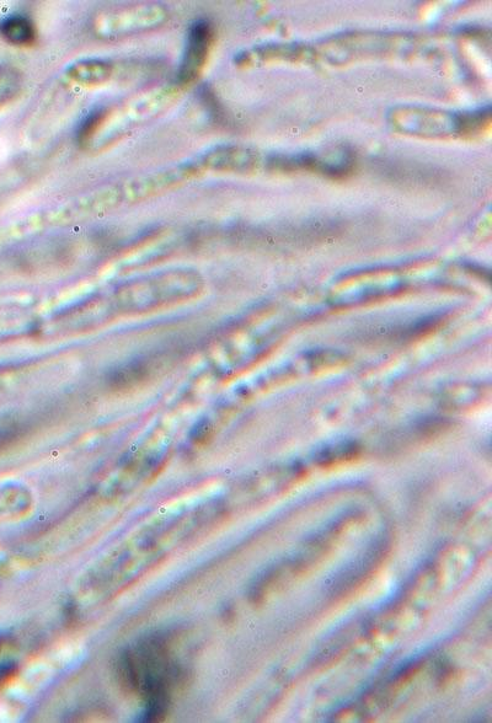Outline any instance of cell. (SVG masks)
<instances>
[{
  "instance_id": "obj_1",
  "label": "cell",
  "mask_w": 492,
  "mask_h": 723,
  "mask_svg": "<svg viewBox=\"0 0 492 723\" xmlns=\"http://www.w3.org/2000/svg\"><path fill=\"white\" fill-rule=\"evenodd\" d=\"M117 674L123 688L142 696L143 722H159L168 714L171 694L185 671L175 660L168 637L153 635L122 653Z\"/></svg>"
},
{
  "instance_id": "obj_2",
  "label": "cell",
  "mask_w": 492,
  "mask_h": 723,
  "mask_svg": "<svg viewBox=\"0 0 492 723\" xmlns=\"http://www.w3.org/2000/svg\"><path fill=\"white\" fill-rule=\"evenodd\" d=\"M202 288L194 271L174 270L155 273L123 285L114 294V304L123 313H146L165 305L185 302Z\"/></svg>"
},
{
  "instance_id": "obj_3",
  "label": "cell",
  "mask_w": 492,
  "mask_h": 723,
  "mask_svg": "<svg viewBox=\"0 0 492 723\" xmlns=\"http://www.w3.org/2000/svg\"><path fill=\"white\" fill-rule=\"evenodd\" d=\"M168 20L167 9L158 4H142L96 16L94 29L101 37H123L153 30Z\"/></svg>"
},
{
  "instance_id": "obj_4",
  "label": "cell",
  "mask_w": 492,
  "mask_h": 723,
  "mask_svg": "<svg viewBox=\"0 0 492 723\" xmlns=\"http://www.w3.org/2000/svg\"><path fill=\"white\" fill-rule=\"evenodd\" d=\"M202 173L200 164H183L152 175L143 176L123 190V198L131 202L147 200L153 196L165 194L170 190L184 185Z\"/></svg>"
},
{
  "instance_id": "obj_5",
  "label": "cell",
  "mask_w": 492,
  "mask_h": 723,
  "mask_svg": "<svg viewBox=\"0 0 492 723\" xmlns=\"http://www.w3.org/2000/svg\"><path fill=\"white\" fill-rule=\"evenodd\" d=\"M212 42V26L205 20L196 21L187 37L184 58L178 73L179 87H187L200 78L210 56Z\"/></svg>"
},
{
  "instance_id": "obj_6",
  "label": "cell",
  "mask_w": 492,
  "mask_h": 723,
  "mask_svg": "<svg viewBox=\"0 0 492 723\" xmlns=\"http://www.w3.org/2000/svg\"><path fill=\"white\" fill-rule=\"evenodd\" d=\"M122 198L123 191L119 187H109V189L96 191L92 195L80 197L73 203L58 208L53 217L60 219V221H77L79 218L110 210V208L119 205Z\"/></svg>"
},
{
  "instance_id": "obj_7",
  "label": "cell",
  "mask_w": 492,
  "mask_h": 723,
  "mask_svg": "<svg viewBox=\"0 0 492 723\" xmlns=\"http://www.w3.org/2000/svg\"><path fill=\"white\" fill-rule=\"evenodd\" d=\"M114 73L112 64L100 60L80 61L68 68L66 76L72 83L82 87H96L111 78Z\"/></svg>"
},
{
  "instance_id": "obj_8",
  "label": "cell",
  "mask_w": 492,
  "mask_h": 723,
  "mask_svg": "<svg viewBox=\"0 0 492 723\" xmlns=\"http://www.w3.org/2000/svg\"><path fill=\"white\" fill-rule=\"evenodd\" d=\"M0 34L10 45L30 47L37 40V30L34 23L23 15L9 16L0 23Z\"/></svg>"
},
{
  "instance_id": "obj_9",
  "label": "cell",
  "mask_w": 492,
  "mask_h": 723,
  "mask_svg": "<svg viewBox=\"0 0 492 723\" xmlns=\"http://www.w3.org/2000/svg\"><path fill=\"white\" fill-rule=\"evenodd\" d=\"M249 155L239 149L226 148L208 154L200 164L202 170H235L243 168L248 163Z\"/></svg>"
},
{
  "instance_id": "obj_10",
  "label": "cell",
  "mask_w": 492,
  "mask_h": 723,
  "mask_svg": "<svg viewBox=\"0 0 492 723\" xmlns=\"http://www.w3.org/2000/svg\"><path fill=\"white\" fill-rule=\"evenodd\" d=\"M110 111L111 109L95 111L93 115H90L88 119L85 120L78 133L80 146H89V144L94 141V138L104 130V127L108 125Z\"/></svg>"
},
{
  "instance_id": "obj_11",
  "label": "cell",
  "mask_w": 492,
  "mask_h": 723,
  "mask_svg": "<svg viewBox=\"0 0 492 723\" xmlns=\"http://www.w3.org/2000/svg\"><path fill=\"white\" fill-rule=\"evenodd\" d=\"M21 87V79L12 68H0V104L13 99Z\"/></svg>"
},
{
  "instance_id": "obj_12",
  "label": "cell",
  "mask_w": 492,
  "mask_h": 723,
  "mask_svg": "<svg viewBox=\"0 0 492 723\" xmlns=\"http://www.w3.org/2000/svg\"><path fill=\"white\" fill-rule=\"evenodd\" d=\"M23 433V427L14 421L0 422V449L16 441Z\"/></svg>"
}]
</instances>
